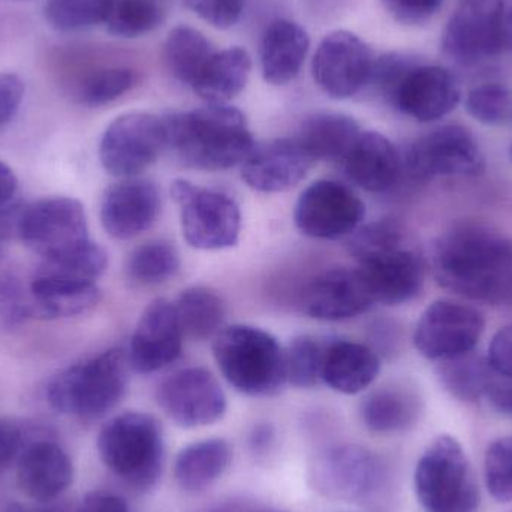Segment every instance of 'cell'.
<instances>
[{
  "label": "cell",
  "instance_id": "8",
  "mask_svg": "<svg viewBox=\"0 0 512 512\" xmlns=\"http://www.w3.org/2000/svg\"><path fill=\"white\" fill-rule=\"evenodd\" d=\"M171 197L179 206L183 237L189 246L222 251L237 245L242 212L230 195L177 179L171 183Z\"/></svg>",
  "mask_w": 512,
  "mask_h": 512
},
{
  "label": "cell",
  "instance_id": "16",
  "mask_svg": "<svg viewBox=\"0 0 512 512\" xmlns=\"http://www.w3.org/2000/svg\"><path fill=\"white\" fill-rule=\"evenodd\" d=\"M462 98L459 81L448 69L414 62L394 84L387 99L405 116L430 123L444 119Z\"/></svg>",
  "mask_w": 512,
  "mask_h": 512
},
{
  "label": "cell",
  "instance_id": "1",
  "mask_svg": "<svg viewBox=\"0 0 512 512\" xmlns=\"http://www.w3.org/2000/svg\"><path fill=\"white\" fill-rule=\"evenodd\" d=\"M432 270L442 288L460 297L512 300V239L489 225L460 222L436 239Z\"/></svg>",
  "mask_w": 512,
  "mask_h": 512
},
{
  "label": "cell",
  "instance_id": "13",
  "mask_svg": "<svg viewBox=\"0 0 512 512\" xmlns=\"http://www.w3.org/2000/svg\"><path fill=\"white\" fill-rule=\"evenodd\" d=\"M376 57L355 33H328L316 48L312 75L319 89L333 99H348L370 86Z\"/></svg>",
  "mask_w": 512,
  "mask_h": 512
},
{
  "label": "cell",
  "instance_id": "41",
  "mask_svg": "<svg viewBox=\"0 0 512 512\" xmlns=\"http://www.w3.org/2000/svg\"><path fill=\"white\" fill-rule=\"evenodd\" d=\"M108 267V255L102 246L90 240L83 248L77 249L53 261H42L39 270L75 277V279L96 282Z\"/></svg>",
  "mask_w": 512,
  "mask_h": 512
},
{
  "label": "cell",
  "instance_id": "29",
  "mask_svg": "<svg viewBox=\"0 0 512 512\" xmlns=\"http://www.w3.org/2000/svg\"><path fill=\"white\" fill-rule=\"evenodd\" d=\"M251 69V56L243 48L215 51L191 89L209 104H227L245 89Z\"/></svg>",
  "mask_w": 512,
  "mask_h": 512
},
{
  "label": "cell",
  "instance_id": "22",
  "mask_svg": "<svg viewBox=\"0 0 512 512\" xmlns=\"http://www.w3.org/2000/svg\"><path fill=\"white\" fill-rule=\"evenodd\" d=\"M15 477L21 492L36 504L57 501L74 481V465L53 439L30 441L17 459Z\"/></svg>",
  "mask_w": 512,
  "mask_h": 512
},
{
  "label": "cell",
  "instance_id": "50",
  "mask_svg": "<svg viewBox=\"0 0 512 512\" xmlns=\"http://www.w3.org/2000/svg\"><path fill=\"white\" fill-rule=\"evenodd\" d=\"M498 29L502 53H512V0H499Z\"/></svg>",
  "mask_w": 512,
  "mask_h": 512
},
{
  "label": "cell",
  "instance_id": "17",
  "mask_svg": "<svg viewBox=\"0 0 512 512\" xmlns=\"http://www.w3.org/2000/svg\"><path fill=\"white\" fill-rule=\"evenodd\" d=\"M183 337L174 304L156 298L144 309L132 334L129 367L140 375H150L171 366L182 354Z\"/></svg>",
  "mask_w": 512,
  "mask_h": 512
},
{
  "label": "cell",
  "instance_id": "35",
  "mask_svg": "<svg viewBox=\"0 0 512 512\" xmlns=\"http://www.w3.org/2000/svg\"><path fill=\"white\" fill-rule=\"evenodd\" d=\"M180 255L165 240H152L138 246L126 261V276L137 285H159L176 276Z\"/></svg>",
  "mask_w": 512,
  "mask_h": 512
},
{
  "label": "cell",
  "instance_id": "25",
  "mask_svg": "<svg viewBox=\"0 0 512 512\" xmlns=\"http://www.w3.org/2000/svg\"><path fill=\"white\" fill-rule=\"evenodd\" d=\"M342 162L349 179L372 194L390 191L403 173V156L385 135L375 131H361Z\"/></svg>",
  "mask_w": 512,
  "mask_h": 512
},
{
  "label": "cell",
  "instance_id": "56",
  "mask_svg": "<svg viewBox=\"0 0 512 512\" xmlns=\"http://www.w3.org/2000/svg\"><path fill=\"white\" fill-rule=\"evenodd\" d=\"M510 158H511V161H512V144H511V147H510Z\"/></svg>",
  "mask_w": 512,
  "mask_h": 512
},
{
  "label": "cell",
  "instance_id": "23",
  "mask_svg": "<svg viewBox=\"0 0 512 512\" xmlns=\"http://www.w3.org/2000/svg\"><path fill=\"white\" fill-rule=\"evenodd\" d=\"M313 164L295 138H277L255 144L242 164V179L254 191L277 194L297 186Z\"/></svg>",
  "mask_w": 512,
  "mask_h": 512
},
{
  "label": "cell",
  "instance_id": "24",
  "mask_svg": "<svg viewBox=\"0 0 512 512\" xmlns=\"http://www.w3.org/2000/svg\"><path fill=\"white\" fill-rule=\"evenodd\" d=\"M33 318L45 321L86 315L101 301V289L96 282L75 279L51 271L36 270L29 283Z\"/></svg>",
  "mask_w": 512,
  "mask_h": 512
},
{
  "label": "cell",
  "instance_id": "44",
  "mask_svg": "<svg viewBox=\"0 0 512 512\" xmlns=\"http://www.w3.org/2000/svg\"><path fill=\"white\" fill-rule=\"evenodd\" d=\"M186 6L216 29H230L239 23L246 0H185Z\"/></svg>",
  "mask_w": 512,
  "mask_h": 512
},
{
  "label": "cell",
  "instance_id": "33",
  "mask_svg": "<svg viewBox=\"0 0 512 512\" xmlns=\"http://www.w3.org/2000/svg\"><path fill=\"white\" fill-rule=\"evenodd\" d=\"M436 372L442 387L463 402H475L483 396H489L496 385L493 379L495 372L490 369L487 358L474 351L439 361Z\"/></svg>",
  "mask_w": 512,
  "mask_h": 512
},
{
  "label": "cell",
  "instance_id": "6",
  "mask_svg": "<svg viewBox=\"0 0 512 512\" xmlns=\"http://www.w3.org/2000/svg\"><path fill=\"white\" fill-rule=\"evenodd\" d=\"M99 459L114 477L135 490L158 483L165 460L158 420L144 412H123L102 426L96 441Z\"/></svg>",
  "mask_w": 512,
  "mask_h": 512
},
{
  "label": "cell",
  "instance_id": "40",
  "mask_svg": "<svg viewBox=\"0 0 512 512\" xmlns=\"http://www.w3.org/2000/svg\"><path fill=\"white\" fill-rule=\"evenodd\" d=\"M466 110L489 126L512 125V92L501 83H486L469 90Z\"/></svg>",
  "mask_w": 512,
  "mask_h": 512
},
{
  "label": "cell",
  "instance_id": "48",
  "mask_svg": "<svg viewBox=\"0 0 512 512\" xmlns=\"http://www.w3.org/2000/svg\"><path fill=\"white\" fill-rule=\"evenodd\" d=\"M24 98V83L18 75L0 74V128L12 122Z\"/></svg>",
  "mask_w": 512,
  "mask_h": 512
},
{
  "label": "cell",
  "instance_id": "2",
  "mask_svg": "<svg viewBox=\"0 0 512 512\" xmlns=\"http://www.w3.org/2000/svg\"><path fill=\"white\" fill-rule=\"evenodd\" d=\"M162 119L167 150L194 170L225 171L242 165L256 144L245 114L228 104H209Z\"/></svg>",
  "mask_w": 512,
  "mask_h": 512
},
{
  "label": "cell",
  "instance_id": "18",
  "mask_svg": "<svg viewBox=\"0 0 512 512\" xmlns=\"http://www.w3.org/2000/svg\"><path fill=\"white\" fill-rule=\"evenodd\" d=\"M376 477L375 459L358 445L328 448L316 457L310 468V483L315 492L334 501L366 498L375 487Z\"/></svg>",
  "mask_w": 512,
  "mask_h": 512
},
{
  "label": "cell",
  "instance_id": "31",
  "mask_svg": "<svg viewBox=\"0 0 512 512\" xmlns=\"http://www.w3.org/2000/svg\"><path fill=\"white\" fill-rule=\"evenodd\" d=\"M360 415L364 426L379 435L402 432L417 420L418 400L400 388H381L363 400Z\"/></svg>",
  "mask_w": 512,
  "mask_h": 512
},
{
  "label": "cell",
  "instance_id": "32",
  "mask_svg": "<svg viewBox=\"0 0 512 512\" xmlns=\"http://www.w3.org/2000/svg\"><path fill=\"white\" fill-rule=\"evenodd\" d=\"M174 307L183 334L191 339H212L224 328L227 315L224 301L206 286L185 289L177 298Z\"/></svg>",
  "mask_w": 512,
  "mask_h": 512
},
{
  "label": "cell",
  "instance_id": "20",
  "mask_svg": "<svg viewBox=\"0 0 512 512\" xmlns=\"http://www.w3.org/2000/svg\"><path fill=\"white\" fill-rule=\"evenodd\" d=\"M375 303L360 268H331L304 289L301 307L319 321H346L366 313Z\"/></svg>",
  "mask_w": 512,
  "mask_h": 512
},
{
  "label": "cell",
  "instance_id": "53",
  "mask_svg": "<svg viewBox=\"0 0 512 512\" xmlns=\"http://www.w3.org/2000/svg\"><path fill=\"white\" fill-rule=\"evenodd\" d=\"M8 512H69L68 508L59 502H48V504H38L36 507H21V505H12Z\"/></svg>",
  "mask_w": 512,
  "mask_h": 512
},
{
  "label": "cell",
  "instance_id": "3",
  "mask_svg": "<svg viewBox=\"0 0 512 512\" xmlns=\"http://www.w3.org/2000/svg\"><path fill=\"white\" fill-rule=\"evenodd\" d=\"M349 251L376 304L399 306L423 291V259L394 222H375L355 231Z\"/></svg>",
  "mask_w": 512,
  "mask_h": 512
},
{
  "label": "cell",
  "instance_id": "42",
  "mask_svg": "<svg viewBox=\"0 0 512 512\" xmlns=\"http://www.w3.org/2000/svg\"><path fill=\"white\" fill-rule=\"evenodd\" d=\"M487 490L498 502H512V436L496 439L484 457Z\"/></svg>",
  "mask_w": 512,
  "mask_h": 512
},
{
  "label": "cell",
  "instance_id": "49",
  "mask_svg": "<svg viewBox=\"0 0 512 512\" xmlns=\"http://www.w3.org/2000/svg\"><path fill=\"white\" fill-rule=\"evenodd\" d=\"M75 512H132L122 496L111 492L87 493Z\"/></svg>",
  "mask_w": 512,
  "mask_h": 512
},
{
  "label": "cell",
  "instance_id": "51",
  "mask_svg": "<svg viewBox=\"0 0 512 512\" xmlns=\"http://www.w3.org/2000/svg\"><path fill=\"white\" fill-rule=\"evenodd\" d=\"M18 191V179L14 170L5 162L0 161V209L14 200Z\"/></svg>",
  "mask_w": 512,
  "mask_h": 512
},
{
  "label": "cell",
  "instance_id": "43",
  "mask_svg": "<svg viewBox=\"0 0 512 512\" xmlns=\"http://www.w3.org/2000/svg\"><path fill=\"white\" fill-rule=\"evenodd\" d=\"M33 319L29 286L15 274H0V330H12Z\"/></svg>",
  "mask_w": 512,
  "mask_h": 512
},
{
  "label": "cell",
  "instance_id": "54",
  "mask_svg": "<svg viewBox=\"0 0 512 512\" xmlns=\"http://www.w3.org/2000/svg\"><path fill=\"white\" fill-rule=\"evenodd\" d=\"M273 442V430L268 426H259L252 435L251 444L255 450L267 448Z\"/></svg>",
  "mask_w": 512,
  "mask_h": 512
},
{
  "label": "cell",
  "instance_id": "11",
  "mask_svg": "<svg viewBox=\"0 0 512 512\" xmlns=\"http://www.w3.org/2000/svg\"><path fill=\"white\" fill-rule=\"evenodd\" d=\"M486 158L472 132L462 125H445L415 140L403 156V170L417 180L436 177H477Z\"/></svg>",
  "mask_w": 512,
  "mask_h": 512
},
{
  "label": "cell",
  "instance_id": "55",
  "mask_svg": "<svg viewBox=\"0 0 512 512\" xmlns=\"http://www.w3.org/2000/svg\"><path fill=\"white\" fill-rule=\"evenodd\" d=\"M249 512H279V511H271V510H265V508H261V507H254Z\"/></svg>",
  "mask_w": 512,
  "mask_h": 512
},
{
  "label": "cell",
  "instance_id": "10",
  "mask_svg": "<svg viewBox=\"0 0 512 512\" xmlns=\"http://www.w3.org/2000/svg\"><path fill=\"white\" fill-rule=\"evenodd\" d=\"M164 150V119L138 111L123 114L108 125L99 144V159L111 176L131 179L152 167Z\"/></svg>",
  "mask_w": 512,
  "mask_h": 512
},
{
  "label": "cell",
  "instance_id": "7",
  "mask_svg": "<svg viewBox=\"0 0 512 512\" xmlns=\"http://www.w3.org/2000/svg\"><path fill=\"white\" fill-rule=\"evenodd\" d=\"M415 493L426 512H475L480 492L462 445L453 436L436 438L418 460Z\"/></svg>",
  "mask_w": 512,
  "mask_h": 512
},
{
  "label": "cell",
  "instance_id": "4",
  "mask_svg": "<svg viewBox=\"0 0 512 512\" xmlns=\"http://www.w3.org/2000/svg\"><path fill=\"white\" fill-rule=\"evenodd\" d=\"M128 369V354L120 348L107 349L72 364L48 382V405L66 417L99 420L125 397Z\"/></svg>",
  "mask_w": 512,
  "mask_h": 512
},
{
  "label": "cell",
  "instance_id": "47",
  "mask_svg": "<svg viewBox=\"0 0 512 512\" xmlns=\"http://www.w3.org/2000/svg\"><path fill=\"white\" fill-rule=\"evenodd\" d=\"M24 447V427L11 418L0 417V471L17 462Z\"/></svg>",
  "mask_w": 512,
  "mask_h": 512
},
{
  "label": "cell",
  "instance_id": "21",
  "mask_svg": "<svg viewBox=\"0 0 512 512\" xmlns=\"http://www.w3.org/2000/svg\"><path fill=\"white\" fill-rule=\"evenodd\" d=\"M161 212V194L146 179H122L105 191L101 222L108 236L131 240L149 230Z\"/></svg>",
  "mask_w": 512,
  "mask_h": 512
},
{
  "label": "cell",
  "instance_id": "28",
  "mask_svg": "<svg viewBox=\"0 0 512 512\" xmlns=\"http://www.w3.org/2000/svg\"><path fill=\"white\" fill-rule=\"evenodd\" d=\"M357 120L342 113H316L301 123L295 140L316 161H343L360 137Z\"/></svg>",
  "mask_w": 512,
  "mask_h": 512
},
{
  "label": "cell",
  "instance_id": "38",
  "mask_svg": "<svg viewBox=\"0 0 512 512\" xmlns=\"http://www.w3.org/2000/svg\"><path fill=\"white\" fill-rule=\"evenodd\" d=\"M325 346L310 336L295 337L285 351L286 381L297 388H312L322 381Z\"/></svg>",
  "mask_w": 512,
  "mask_h": 512
},
{
  "label": "cell",
  "instance_id": "26",
  "mask_svg": "<svg viewBox=\"0 0 512 512\" xmlns=\"http://www.w3.org/2000/svg\"><path fill=\"white\" fill-rule=\"evenodd\" d=\"M306 30L291 20H276L267 27L259 47L262 77L273 86H285L297 78L309 53Z\"/></svg>",
  "mask_w": 512,
  "mask_h": 512
},
{
  "label": "cell",
  "instance_id": "57",
  "mask_svg": "<svg viewBox=\"0 0 512 512\" xmlns=\"http://www.w3.org/2000/svg\"><path fill=\"white\" fill-rule=\"evenodd\" d=\"M0 252H2V246H0Z\"/></svg>",
  "mask_w": 512,
  "mask_h": 512
},
{
  "label": "cell",
  "instance_id": "30",
  "mask_svg": "<svg viewBox=\"0 0 512 512\" xmlns=\"http://www.w3.org/2000/svg\"><path fill=\"white\" fill-rule=\"evenodd\" d=\"M233 450L224 439L194 442L177 454L174 478L180 489L200 493L212 487L230 468Z\"/></svg>",
  "mask_w": 512,
  "mask_h": 512
},
{
  "label": "cell",
  "instance_id": "45",
  "mask_svg": "<svg viewBox=\"0 0 512 512\" xmlns=\"http://www.w3.org/2000/svg\"><path fill=\"white\" fill-rule=\"evenodd\" d=\"M445 0H382L394 20L403 24L429 21L444 5Z\"/></svg>",
  "mask_w": 512,
  "mask_h": 512
},
{
  "label": "cell",
  "instance_id": "46",
  "mask_svg": "<svg viewBox=\"0 0 512 512\" xmlns=\"http://www.w3.org/2000/svg\"><path fill=\"white\" fill-rule=\"evenodd\" d=\"M486 358L495 375L512 379V324L496 331L490 340Z\"/></svg>",
  "mask_w": 512,
  "mask_h": 512
},
{
  "label": "cell",
  "instance_id": "27",
  "mask_svg": "<svg viewBox=\"0 0 512 512\" xmlns=\"http://www.w3.org/2000/svg\"><path fill=\"white\" fill-rule=\"evenodd\" d=\"M381 372V360L369 346L336 340L325 346L322 382L342 394H358L373 384Z\"/></svg>",
  "mask_w": 512,
  "mask_h": 512
},
{
  "label": "cell",
  "instance_id": "15",
  "mask_svg": "<svg viewBox=\"0 0 512 512\" xmlns=\"http://www.w3.org/2000/svg\"><path fill=\"white\" fill-rule=\"evenodd\" d=\"M366 218L363 201L333 180H318L301 192L294 210L295 227L312 239L337 240L351 236Z\"/></svg>",
  "mask_w": 512,
  "mask_h": 512
},
{
  "label": "cell",
  "instance_id": "9",
  "mask_svg": "<svg viewBox=\"0 0 512 512\" xmlns=\"http://www.w3.org/2000/svg\"><path fill=\"white\" fill-rule=\"evenodd\" d=\"M17 239L42 261L72 254L90 242L84 206L75 198L50 197L24 204Z\"/></svg>",
  "mask_w": 512,
  "mask_h": 512
},
{
  "label": "cell",
  "instance_id": "52",
  "mask_svg": "<svg viewBox=\"0 0 512 512\" xmlns=\"http://www.w3.org/2000/svg\"><path fill=\"white\" fill-rule=\"evenodd\" d=\"M490 400L499 411L512 415V385H498L489 393Z\"/></svg>",
  "mask_w": 512,
  "mask_h": 512
},
{
  "label": "cell",
  "instance_id": "36",
  "mask_svg": "<svg viewBox=\"0 0 512 512\" xmlns=\"http://www.w3.org/2000/svg\"><path fill=\"white\" fill-rule=\"evenodd\" d=\"M167 17L164 0H114L107 30L119 38H138L158 29Z\"/></svg>",
  "mask_w": 512,
  "mask_h": 512
},
{
  "label": "cell",
  "instance_id": "39",
  "mask_svg": "<svg viewBox=\"0 0 512 512\" xmlns=\"http://www.w3.org/2000/svg\"><path fill=\"white\" fill-rule=\"evenodd\" d=\"M137 83L135 72L128 68H105L90 74L78 86L77 99L86 107H104L128 93Z\"/></svg>",
  "mask_w": 512,
  "mask_h": 512
},
{
  "label": "cell",
  "instance_id": "5",
  "mask_svg": "<svg viewBox=\"0 0 512 512\" xmlns=\"http://www.w3.org/2000/svg\"><path fill=\"white\" fill-rule=\"evenodd\" d=\"M213 355L228 384L251 397L279 393L286 382L285 351L267 331L230 325L213 337Z\"/></svg>",
  "mask_w": 512,
  "mask_h": 512
},
{
  "label": "cell",
  "instance_id": "37",
  "mask_svg": "<svg viewBox=\"0 0 512 512\" xmlns=\"http://www.w3.org/2000/svg\"><path fill=\"white\" fill-rule=\"evenodd\" d=\"M114 0H48L45 20L57 32H74L105 23Z\"/></svg>",
  "mask_w": 512,
  "mask_h": 512
},
{
  "label": "cell",
  "instance_id": "12",
  "mask_svg": "<svg viewBox=\"0 0 512 512\" xmlns=\"http://www.w3.org/2000/svg\"><path fill=\"white\" fill-rule=\"evenodd\" d=\"M486 319L469 304L436 300L424 310L414 331L415 349L427 360L444 361L475 349L483 337Z\"/></svg>",
  "mask_w": 512,
  "mask_h": 512
},
{
  "label": "cell",
  "instance_id": "14",
  "mask_svg": "<svg viewBox=\"0 0 512 512\" xmlns=\"http://www.w3.org/2000/svg\"><path fill=\"white\" fill-rule=\"evenodd\" d=\"M156 402L182 429L212 426L228 408L218 379L203 367H186L165 378L156 390Z\"/></svg>",
  "mask_w": 512,
  "mask_h": 512
},
{
  "label": "cell",
  "instance_id": "19",
  "mask_svg": "<svg viewBox=\"0 0 512 512\" xmlns=\"http://www.w3.org/2000/svg\"><path fill=\"white\" fill-rule=\"evenodd\" d=\"M498 9L499 0H463L445 27L444 53L462 65L501 54Z\"/></svg>",
  "mask_w": 512,
  "mask_h": 512
},
{
  "label": "cell",
  "instance_id": "34",
  "mask_svg": "<svg viewBox=\"0 0 512 512\" xmlns=\"http://www.w3.org/2000/svg\"><path fill=\"white\" fill-rule=\"evenodd\" d=\"M215 53L209 39L189 26H177L164 44V62L179 83L192 87L207 60Z\"/></svg>",
  "mask_w": 512,
  "mask_h": 512
}]
</instances>
